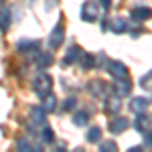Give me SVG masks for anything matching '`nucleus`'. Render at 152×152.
<instances>
[{"label":"nucleus","mask_w":152,"mask_h":152,"mask_svg":"<svg viewBox=\"0 0 152 152\" xmlns=\"http://www.w3.org/2000/svg\"><path fill=\"white\" fill-rule=\"evenodd\" d=\"M51 87H53V77H51L49 73L41 71L39 75H35V79H33V91H35L41 99L51 94Z\"/></svg>","instance_id":"nucleus-1"},{"label":"nucleus","mask_w":152,"mask_h":152,"mask_svg":"<svg viewBox=\"0 0 152 152\" xmlns=\"http://www.w3.org/2000/svg\"><path fill=\"white\" fill-rule=\"evenodd\" d=\"M63 41H65V26H63V16H61L59 23L55 24V28L51 31L47 43H49V47H51V51H55V49H59L63 45Z\"/></svg>","instance_id":"nucleus-2"},{"label":"nucleus","mask_w":152,"mask_h":152,"mask_svg":"<svg viewBox=\"0 0 152 152\" xmlns=\"http://www.w3.org/2000/svg\"><path fill=\"white\" fill-rule=\"evenodd\" d=\"M79 14H81V20L85 23H95L99 18V4H95L94 0H85L81 4Z\"/></svg>","instance_id":"nucleus-3"},{"label":"nucleus","mask_w":152,"mask_h":152,"mask_svg":"<svg viewBox=\"0 0 152 152\" xmlns=\"http://www.w3.org/2000/svg\"><path fill=\"white\" fill-rule=\"evenodd\" d=\"M107 73H110V75H112V77H114V79H128L130 77V71H128V67H126V65H124V63H122V61H110V63H107Z\"/></svg>","instance_id":"nucleus-4"},{"label":"nucleus","mask_w":152,"mask_h":152,"mask_svg":"<svg viewBox=\"0 0 152 152\" xmlns=\"http://www.w3.org/2000/svg\"><path fill=\"white\" fill-rule=\"evenodd\" d=\"M87 91L94 95V97H102V102H104L105 97L110 95L112 87H110L107 83L99 81V79H95V81H89V83H87Z\"/></svg>","instance_id":"nucleus-5"},{"label":"nucleus","mask_w":152,"mask_h":152,"mask_svg":"<svg viewBox=\"0 0 152 152\" xmlns=\"http://www.w3.org/2000/svg\"><path fill=\"white\" fill-rule=\"evenodd\" d=\"M152 16V10L148 6H136V8H132L130 10V18H132V23H144V20H148Z\"/></svg>","instance_id":"nucleus-6"},{"label":"nucleus","mask_w":152,"mask_h":152,"mask_svg":"<svg viewBox=\"0 0 152 152\" xmlns=\"http://www.w3.org/2000/svg\"><path fill=\"white\" fill-rule=\"evenodd\" d=\"M130 126H132V124H130L128 118L116 116L114 120H112V122H110V132H112V134H122V132H126Z\"/></svg>","instance_id":"nucleus-7"},{"label":"nucleus","mask_w":152,"mask_h":152,"mask_svg":"<svg viewBox=\"0 0 152 152\" xmlns=\"http://www.w3.org/2000/svg\"><path fill=\"white\" fill-rule=\"evenodd\" d=\"M112 91L116 95H120V97H126V95L132 94V81H130V77L128 79H118L114 85H112Z\"/></svg>","instance_id":"nucleus-8"},{"label":"nucleus","mask_w":152,"mask_h":152,"mask_svg":"<svg viewBox=\"0 0 152 152\" xmlns=\"http://www.w3.org/2000/svg\"><path fill=\"white\" fill-rule=\"evenodd\" d=\"M85 53L81 47H77V45H71L69 49H67V55L63 57V65L67 67V65H73V63H77L79 59H81V55Z\"/></svg>","instance_id":"nucleus-9"},{"label":"nucleus","mask_w":152,"mask_h":152,"mask_svg":"<svg viewBox=\"0 0 152 152\" xmlns=\"http://www.w3.org/2000/svg\"><path fill=\"white\" fill-rule=\"evenodd\" d=\"M104 110L105 112H107V114H114V116H116L118 112H120V110H122V102H120V95H107V97H105L104 99Z\"/></svg>","instance_id":"nucleus-10"},{"label":"nucleus","mask_w":152,"mask_h":152,"mask_svg":"<svg viewBox=\"0 0 152 152\" xmlns=\"http://www.w3.org/2000/svg\"><path fill=\"white\" fill-rule=\"evenodd\" d=\"M31 122L35 126H47V110L43 105H37L31 110Z\"/></svg>","instance_id":"nucleus-11"},{"label":"nucleus","mask_w":152,"mask_h":152,"mask_svg":"<svg viewBox=\"0 0 152 152\" xmlns=\"http://www.w3.org/2000/svg\"><path fill=\"white\" fill-rule=\"evenodd\" d=\"M148 126H150V116L148 114H144V112H140V114H136V118L132 120V128L136 130V132H146L148 130Z\"/></svg>","instance_id":"nucleus-12"},{"label":"nucleus","mask_w":152,"mask_h":152,"mask_svg":"<svg viewBox=\"0 0 152 152\" xmlns=\"http://www.w3.org/2000/svg\"><path fill=\"white\" fill-rule=\"evenodd\" d=\"M10 23H12V10H10V6H2V8H0V31H2V33H8Z\"/></svg>","instance_id":"nucleus-13"},{"label":"nucleus","mask_w":152,"mask_h":152,"mask_svg":"<svg viewBox=\"0 0 152 152\" xmlns=\"http://www.w3.org/2000/svg\"><path fill=\"white\" fill-rule=\"evenodd\" d=\"M53 63V53H45V51H37L35 55V65L39 69H47Z\"/></svg>","instance_id":"nucleus-14"},{"label":"nucleus","mask_w":152,"mask_h":152,"mask_svg":"<svg viewBox=\"0 0 152 152\" xmlns=\"http://www.w3.org/2000/svg\"><path fill=\"white\" fill-rule=\"evenodd\" d=\"M112 33H116V35H122V33H126L128 31V20H124L122 16H116V18H112L110 20V26H107Z\"/></svg>","instance_id":"nucleus-15"},{"label":"nucleus","mask_w":152,"mask_h":152,"mask_svg":"<svg viewBox=\"0 0 152 152\" xmlns=\"http://www.w3.org/2000/svg\"><path fill=\"white\" fill-rule=\"evenodd\" d=\"M37 47H39V41H33V39H23V41L16 43V51L18 53H33Z\"/></svg>","instance_id":"nucleus-16"},{"label":"nucleus","mask_w":152,"mask_h":152,"mask_svg":"<svg viewBox=\"0 0 152 152\" xmlns=\"http://www.w3.org/2000/svg\"><path fill=\"white\" fill-rule=\"evenodd\" d=\"M148 99L146 97H132V102H130V110L134 112V114H140V112H146V107H148Z\"/></svg>","instance_id":"nucleus-17"},{"label":"nucleus","mask_w":152,"mask_h":152,"mask_svg":"<svg viewBox=\"0 0 152 152\" xmlns=\"http://www.w3.org/2000/svg\"><path fill=\"white\" fill-rule=\"evenodd\" d=\"M85 140L89 144H99L102 142V128L99 126H91L87 130V134H85Z\"/></svg>","instance_id":"nucleus-18"},{"label":"nucleus","mask_w":152,"mask_h":152,"mask_svg":"<svg viewBox=\"0 0 152 152\" xmlns=\"http://www.w3.org/2000/svg\"><path fill=\"white\" fill-rule=\"evenodd\" d=\"M79 67L83 71H89V69H95V57L91 53H83L81 59H79Z\"/></svg>","instance_id":"nucleus-19"},{"label":"nucleus","mask_w":152,"mask_h":152,"mask_svg":"<svg viewBox=\"0 0 152 152\" xmlns=\"http://www.w3.org/2000/svg\"><path fill=\"white\" fill-rule=\"evenodd\" d=\"M87 122H89V114H87L85 110L75 112V116H73V124H75V126H79V128H81V126H85Z\"/></svg>","instance_id":"nucleus-20"},{"label":"nucleus","mask_w":152,"mask_h":152,"mask_svg":"<svg viewBox=\"0 0 152 152\" xmlns=\"http://www.w3.org/2000/svg\"><path fill=\"white\" fill-rule=\"evenodd\" d=\"M107 63L110 59L104 51H99V55H95V69H107Z\"/></svg>","instance_id":"nucleus-21"},{"label":"nucleus","mask_w":152,"mask_h":152,"mask_svg":"<svg viewBox=\"0 0 152 152\" xmlns=\"http://www.w3.org/2000/svg\"><path fill=\"white\" fill-rule=\"evenodd\" d=\"M43 107L47 110V114H49V112H53V110L57 107V99H55V95H53V94H49L47 97H43Z\"/></svg>","instance_id":"nucleus-22"},{"label":"nucleus","mask_w":152,"mask_h":152,"mask_svg":"<svg viewBox=\"0 0 152 152\" xmlns=\"http://www.w3.org/2000/svg\"><path fill=\"white\" fill-rule=\"evenodd\" d=\"M97 146H99V150H102V152H114V150H118V146H116V142H114V140H104V142H99Z\"/></svg>","instance_id":"nucleus-23"},{"label":"nucleus","mask_w":152,"mask_h":152,"mask_svg":"<svg viewBox=\"0 0 152 152\" xmlns=\"http://www.w3.org/2000/svg\"><path fill=\"white\" fill-rule=\"evenodd\" d=\"M43 142L45 144H53L55 142V132H53V128H49V126L43 128Z\"/></svg>","instance_id":"nucleus-24"},{"label":"nucleus","mask_w":152,"mask_h":152,"mask_svg":"<svg viewBox=\"0 0 152 152\" xmlns=\"http://www.w3.org/2000/svg\"><path fill=\"white\" fill-rule=\"evenodd\" d=\"M16 148H18V150H24V152L35 150V146L31 144V140H28V138H18V142H16Z\"/></svg>","instance_id":"nucleus-25"},{"label":"nucleus","mask_w":152,"mask_h":152,"mask_svg":"<svg viewBox=\"0 0 152 152\" xmlns=\"http://www.w3.org/2000/svg\"><path fill=\"white\" fill-rule=\"evenodd\" d=\"M75 107H77V99H75V97H67V99L63 102V105H61L63 112H73Z\"/></svg>","instance_id":"nucleus-26"},{"label":"nucleus","mask_w":152,"mask_h":152,"mask_svg":"<svg viewBox=\"0 0 152 152\" xmlns=\"http://www.w3.org/2000/svg\"><path fill=\"white\" fill-rule=\"evenodd\" d=\"M142 136H144V146L152 148V130H146V132H142Z\"/></svg>","instance_id":"nucleus-27"},{"label":"nucleus","mask_w":152,"mask_h":152,"mask_svg":"<svg viewBox=\"0 0 152 152\" xmlns=\"http://www.w3.org/2000/svg\"><path fill=\"white\" fill-rule=\"evenodd\" d=\"M99 4H102L104 10H110L112 8V0H99Z\"/></svg>","instance_id":"nucleus-28"},{"label":"nucleus","mask_w":152,"mask_h":152,"mask_svg":"<svg viewBox=\"0 0 152 152\" xmlns=\"http://www.w3.org/2000/svg\"><path fill=\"white\" fill-rule=\"evenodd\" d=\"M130 152H142V146H130Z\"/></svg>","instance_id":"nucleus-29"},{"label":"nucleus","mask_w":152,"mask_h":152,"mask_svg":"<svg viewBox=\"0 0 152 152\" xmlns=\"http://www.w3.org/2000/svg\"><path fill=\"white\" fill-rule=\"evenodd\" d=\"M0 2H4V0H0Z\"/></svg>","instance_id":"nucleus-30"}]
</instances>
